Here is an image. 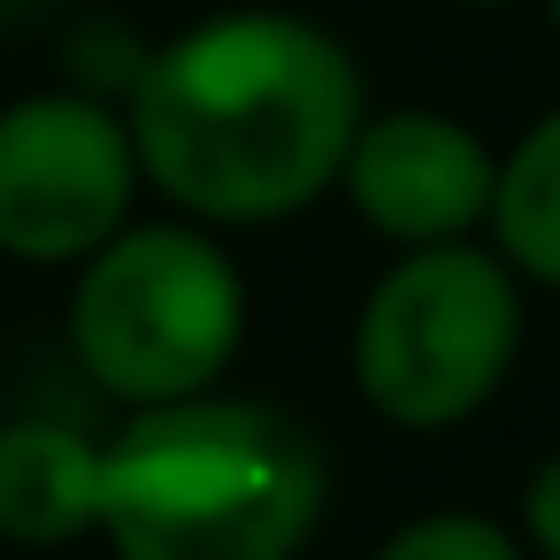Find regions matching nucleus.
<instances>
[{"label": "nucleus", "mask_w": 560, "mask_h": 560, "mask_svg": "<svg viewBox=\"0 0 560 560\" xmlns=\"http://www.w3.org/2000/svg\"><path fill=\"white\" fill-rule=\"evenodd\" d=\"M491 231H499V254L552 284L560 292V108L514 147V162L491 177Z\"/></svg>", "instance_id": "nucleus-8"}, {"label": "nucleus", "mask_w": 560, "mask_h": 560, "mask_svg": "<svg viewBox=\"0 0 560 560\" xmlns=\"http://www.w3.org/2000/svg\"><path fill=\"white\" fill-rule=\"evenodd\" d=\"M139 154L93 93H39L0 116V254L85 261L131 215Z\"/></svg>", "instance_id": "nucleus-5"}, {"label": "nucleus", "mask_w": 560, "mask_h": 560, "mask_svg": "<svg viewBox=\"0 0 560 560\" xmlns=\"http://www.w3.org/2000/svg\"><path fill=\"white\" fill-rule=\"evenodd\" d=\"M323 514V453L246 399H154L101 445V522L124 560H292Z\"/></svg>", "instance_id": "nucleus-2"}, {"label": "nucleus", "mask_w": 560, "mask_h": 560, "mask_svg": "<svg viewBox=\"0 0 560 560\" xmlns=\"http://www.w3.org/2000/svg\"><path fill=\"white\" fill-rule=\"evenodd\" d=\"M238 330H246V292L215 238L147 223L85 254L70 338L85 376L116 399L154 407V399L208 392L238 353Z\"/></svg>", "instance_id": "nucleus-3"}, {"label": "nucleus", "mask_w": 560, "mask_h": 560, "mask_svg": "<svg viewBox=\"0 0 560 560\" xmlns=\"http://www.w3.org/2000/svg\"><path fill=\"white\" fill-rule=\"evenodd\" d=\"M468 9H499V0H468Z\"/></svg>", "instance_id": "nucleus-11"}, {"label": "nucleus", "mask_w": 560, "mask_h": 560, "mask_svg": "<svg viewBox=\"0 0 560 560\" xmlns=\"http://www.w3.org/2000/svg\"><path fill=\"white\" fill-rule=\"evenodd\" d=\"M101 522V445L70 422H9L0 430V537L9 545H70Z\"/></svg>", "instance_id": "nucleus-7"}, {"label": "nucleus", "mask_w": 560, "mask_h": 560, "mask_svg": "<svg viewBox=\"0 0 560 560\" xmlns=\"http://www.w3.org/2000/svg\"><path fill=\"white\" fill-rule=\"evenodd\" d=\"M522 353V292L499 254L460 238L415 246L361 307L353 376L369 407L399 430H453L468 422Z\"/></svg>", "instance_id": "nucleus-4"}, {"label": "nucleus", "mask_w": 560, "mask_h": 560, "mask_svg": "<svg viewBox=\"0 0 560 560\" xmlns=\"http://www.w3.org/2000/svg\"><path fill=\"white\" fill-rule=\"evenodd\" d=\"M376 560H522V552H514V537H506L499 522H483V514H422V522H407Z\"/></svg>", "instance_id": "nucleus-9"}, {"label": "nucleus", "mask_w": 560, "mask_h": 560, "mask_svg": "<svg viewBox=\"0 0 560 560\" xmlns=\"http://www.w3.org/2000/svg\"><path fill=\"white\" fill-rule=\"evenodd\" d=\"M338 177L369 231H384L399 246H438V238H460L468 223H483L499 170L468 124L399 108V116H376L353 131Z\"/></svg>", "instance_id": "nucleus-6"}, {"label": "nucleus", "mask_w": 560, "mask_h": 560, "mask_svg": "<svg viewBox=\"0 0 560 560\" xmlns=\"http://www.w3.org/2000/svg\"><path fill=\"white\" fill-rule=\"evenodd\" d=\"M522 514H529V537H537V552L545 560H560V453L529 476V499H522Z\"/></svg>", "instance_id": "nucleus-10"}, {"label": "nucleus", "mask_w": 560, "mask_h": 560, "mask_svg": "<svg viewBox=\"0 0 560 560\" xmlns=\"http://www.w3.org/2000/svg\"><path fill=\"white\" fill-rule=\"evenodd\" d=\"M552 32H560V0H552Z\"/></svg>", "instance_id": "nucleus-12"}, {"label": "nucleus", "mask_w": 560, "mask_h": 560, "mask_svg": "<svg viewBox=\"0 0 560 560\" xmlns=\"http://www.w3.org/2000/svg\"><path fill=\"white\" fill-rule=\"evenodd\" d=\"M124 131L177 208L208 223H277L330 192L361 131V78L323 24L238 9L139 62Z\"/></svg>", "instance_id": "nucleus-1"}]
</instances>
